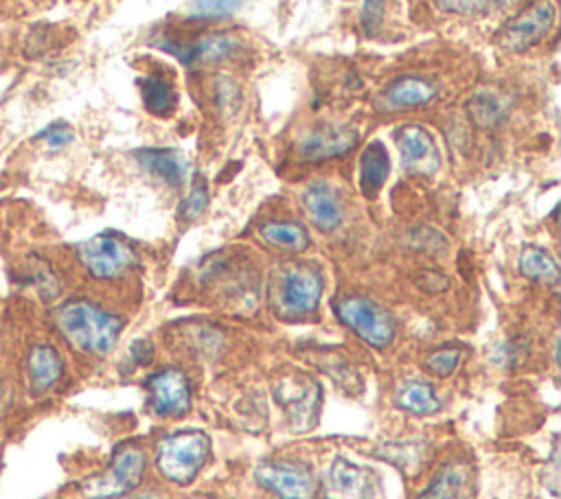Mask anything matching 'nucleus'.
Returning <instances> with one entry per match:
<instances>
[{
    "label": "nucleus",
    "instance_id": "obj_6",
    "mask_svg": "<svg viewBox=\"0 0 561 499\" xmlns=\"http://www.w3.org/2000/svg\"><path fill=\"white\" fill-rule=\"evenodd\" d=\"M77 257L86 272L99 281H114L136 263L134 250L114 235H97L77 248Z\"/></svg>",
    "mask_w": 561,
    "mask_h": 499
},
{
    "label": "nucleus",
    "instance_id": "obj_19",
    "mask_svg": "<svg viewBox=\"0 0 561 499\" xmlns=\"http://www.w3.org/2000/svg\"><path fill=\"white\" fill-rule=\"evenodd\" d=\"M395 405L399 410L415 416H430L441 410L439 394L426 379L404 381L395 394Z\"/></svg>",
    "mask_w": 561,
    "mask_h": 499
},
{
    "label": "nucleus",
    "instance_id": "obj_25",
    "mask_svg": "<svg viewBox=\"0 0 561 499\" xmlns=\"http://www.w3.org/2000/svg\"><path fill=\"white\" fill-rule=\"evenodd\" d=\"M141 95L145 101V108L156 116H169L176 108L178 95L174 86L163 77H147L141 81Z\"/></svg>",
    "mask_w": 561,
    "mask_h": 499
},
{
    "label": "nucleus",
    "instance_id": "obj_5",
    "mask_svg": "<svg viewBox=\"0 0 561 499\" xmlns=\"http://www.w3.org/2000/svg\"><path fill=\"white\" fill-rule=\"evenodd\" d=\"M338 320L373 348H386L395 340V320L382 305L366 296H347L336 305Z\"/></svg>",
    "mask_w": 561,
    "mask_h": 499
},
{
    "label": "nucleus",
    "instance_id": "obj_18",
    "mask_svg": "<svg viewBox=\"0 0 561 499\" xmlns=\"http://www.w3.org/2000/svg\"><path fill=\"white\" fill-rule=\"evenodd\" d=\"M136 162L147 173L167 182L169 187L180 189L187 182V162L176 149H141V152H136Z\"/></svg>",
    "mask_w": 561,
    "mask_h": 499
},
{
    "label": "nucleus",
    "instance_id": "obj_31",
    "mask_svg": "<svg viewBox=\"0 0 561 499\" xmlns=\"http://www.w3.org/2000/svg\"><path fill=\"white\" fill-rule=\"evenodd\" d=\"M384 20V0H364L362 9V29L366 36H375L382 29Z\"/></svg>",
    "mask_w": 561,
    "mask_h": 499
},
{
    "label": "nucleus",
    "instance_id": "obj_35",
    "mask_svg": "<svg viewBox=\"0 0 561 499\" xmlns=\"http://www.w3.org/2000/svg\"><path fill=\"white\" fill-rule=\"evenodd\" d=\"M117 499H160V497L150 493V495H139V497H125V495H123V497H117Z\"/></svg>",
    "mask_w": 561,
    "mask_h": 499
},
{
    "label": "nucleus",
    "instance_id": "obj_12",
    "mask_svg": "<svg viewBox=\"0 0 561 499\" xmlns=\"http://www.w3.org/2000/svg\"><path fill=\"white\" fill-rule=\"evenodd\" d=\"M160 49L171 53L185 66H202V64H217L224 60H231L235 53L242 51V44L233 36H209L198 42H171L160 40L156 42Z\"/></svg>",
    "mask_w": 561,
    "mask_h": 499
},
{
    "label": "nucleus",
    "instance_id": "obj_7",
    "mask_svg": "<svg viewBox=\"0 0 561 499\" xmlns=\"http://www.w3.org/2000/svg\"><path fill=\"white\" fill-rule=\"evenodd\" d=\"M555 16L557 11L551 0H535L500 31L502 49L511 53L529 51L531 46L540 44L548 36V31L555 25Z\"/></svg>",
    "mask_w": 561,
    "mask_h": 499
},
{
    "label": "nucleus",
    "instance_id": "obj_13",
    "mask_svg": "<svg viewBox=\"0 0 561 499\" xmlns=\"http://www.w3.org/2000/svg\"><path fill=\"white\" fill-rule=\"evenodd\" d=\"M327 499H371L373 473L347 458H336L329 464L325 478Z\"/></svg>",
    "mask_w": 561,
    "mask_h": 499
},
{
    "label": "nucleus",
    "instance_id": "obj_23",
    "mask_svg": "<svg viewBox=\"0 0 561 499\" xmlns=\"http://www.w3.org/2000/svg\"><path fill=\"white\" fill-rule=\"evenodd\" d=\"M259 232L263 241L283 252H305L309 248V232L296 222H266Z\"/></svg>",
    "mask_w": 561,
    "mask_h": 499
},
{
    "label": "nucleus",
    "instance_id": "obj_14",
    "mask_svg": "<svg viewBox=\"0 0 561 499\" xmlns=\"http://www.w3.org/2000/svg\"><path fill=\"white\" fill-rule=\"evenodd\" d=\"M277 401L285 408V414H288L290 423L296 427V432H305L314 423L318 386L305 377L288 379L279 386Z\"/></svg>",
    "mask_w": 561,
    "mask_h": 499
},
{
    "label": "nucleus",
    "instance_id": "obj_33",
    "mask_svg": "<svg viewBox=\"0 0 561 499\" xmlns=\"http://www.w3.org/2000/svg\"><path fill=\"white\" fill-rule=\"evenodd\" d=\"M419 285H421V289H426V292H432V294L434 292H443V289L448 287V278H445L439 272L428 270V272H423L419 276Z\"/></svg>",
    "mask_w": 561,
    "mask_h": 499
},
{
    "label": "nucleus",
    "instance_id": "obj_1",
    "mask_svg": "<svg viewBox=\"0 0 561 499\" xmlns=\"http://www.w3.org/2000/svg\"><path fill=\"white\" fill-rule=\"evenodd\" d=\"M55 327L75 351L106 357L117 348L123 320L90 300H71L55 311Z\"/></svg>",
    "mask_w": 561,
    "mask_h": 499
},
{
    "label": "nucleus",
    "instance_id": "obj_30",
    "mask_svg": "<svg viewBox=\"0 0 561 499\" xmlns=\"http://www.w3.org/2000/svg\"><path fill=\"white\" fill-rule=\"evenodd\" d=\"M206 206H209V191H206L204 184H198V187H193V191L187 195V200L182 202L180 215L182 219H187V222H193V219H198L206 211Z\"/></svg>",
    "mask_w": 561,
    "mask_h": 499
},
{
    "label": "nucleus",
    "instance_id": "obj_2",
    "mask_svg": "<svg viewBox=\"0 0 561 499\" xmlns=\"http://www.w3.org/2000/svg\"><path fill=\"white\" fill-rule=\"evenodd\" d=\"M211 456V436L204 429H178L156 445V467L171 484L189 486Z\"/></svg>",
    "mask_w": 561,
    "mask_h": 499
},
{
    "label": "nucleus",
    "instance_id": "obj_22",
    "mask_svg": "<svg viewBox=\"0 0 561 499\" xmlns=\"http://www.w3.org/2000/svg\"><path fill=\"white\" fill-rule=\"evenodd\" d=\"M509 114V101L494 90H480L469 101V116L472 121L483 127V130H491V127L500 125Z\"/></svg>",
    "mask_w": 561,
    "mask_h": 499
},
{
    "label": "nucleus",
    "instance_id": "obj_29",
    "mask_svg": "<svg viewBox=\"0 0 561 499\" xmlns=\"http://www.w3.org/2000/svg\"><path fill=\"white\" fill-rule=\"evenodd\" d=\"M423 447L419 443H397V445H386L382 458H388L391 462H395L399 469H410V467H419Z\"/></svg>",
    "mask_w": 561,
    "mask_h": 499
},
{
    "label": "nucleus",
    "instance_id": "obj_4",
    "mask_svg": "<svg viewBox=\"0 0 561 499\" xmlns=\"http://www.w3.org/2000/svg\"><path fill=\"white\" fill-rule=\"evenodd\" d=\"M323 278L312 265H285L272 285V307L281 318H303L318 309Z\"/></svg>",
    "mask_w": 561,
    "mask_h": 499
},
{
    "label": "nucleus",
    "instance_id": "obj_3",
    "mask_svg": "<svg viewBox=\"0 0 561 499\" xmlns=\"http://www.w3.org/2000/svg\"><path fill=\"white\" fill-rule=\"evenodd\" d=\"M147 469L145 451L134 445H123L114 451L110 464L101 473L77 484V497L82 499H117L132 493L143 482Z\"/></svg>",
    "mask_w": 561,
    "mask_h": 499
},
{
    "label": "nucleus",
    "instance_id": "obj_17",
    "mask_svg": "<svg viewBox=\"0 0 561 499\" xmlns=\"http://www.w3.org/2000/svg\"><path fill=\"white\" fill-rule=\"evenodd\" d=\"M64 377V362L57 348L51 344H36L27 357V379L29 388L36 394L49 392L60 384Z\"/></svg>",
    "mask_w": 561,
    "mask_h": 499
},
{
    "label": "nucleus",
    "instance_id": "obj_34",
    "mask_svg": "<svg viewBox=\"0 0 561 499\" xmlns=\"http://www.w3.org/2000/svg\"><path fill=\"white\" fill-rule=\"evenodd\" d=\"M130 355H132V359H134V364H136V366H147V364H152L154 348H152V344H150V342L139 340V342H134Z\"/></svg>",
    "mask_w": 561,
    "mask_h": 499
},
{
    "label": "nucleus",
    "instance_id": "obj_20",
    "mask_svg": "<svg viewBox=\"0 0 561 499\" xmlns=\"http://www.w3.org/2000/svg\"><path fill=\"white\" fill-rule=\"evenodd\" d=\"M388 173H391V158H388L386 147L380 141L369 143L360 158V187L364 195H375L380 191Z\"/></svg>",
    "mask_w": 561,
    "mask_h": 499
},
{
    "label": "nucleus",
    "instance_id": "obj_15",
    "mask_svg": "<svg viewBox=\"0 0 561 499\" xmlns=\"http://www.w3.org/2000/svg\"><path fill=\"white\" fill-rule=\"evenodd\" d=\"M305 213L320 232H334L342 226L345 219V208L338 193L329 187L327 182H316L303 195Z\"/></svg>",
    "mask_w": 561,
    "mask_h": 499
},
{
    "label": "nucleus",
    "instance_id": "obj_24",
    "mask_svg": "<svg viewBox=\"0 0 561 499\" xmlns=\"http://www.w3.org/2000/svg\"><path fill=\"white\" fill-rule=\"evenodd\" d=\"M467 486V469L459 462H450L434 475V480L419 499H461Z\"/></svg>",
    "mask_w": 561,
    "mask_h": 499
},
{
    "label": "nucleus",
    "instance_id": "obj_28",
    "mask_svg": "<svg viewBox=\"0 0 561 499\" xmlns=\"http://www.w3.org/2000/svg\"><path fill=\"white\" fill-rule=\"evenodd\" d=\"M459 366H461V351L454 346L439 348V351H434L428 357V370L432 375H437L441 379L452 377Z\"/></svg>",
    "mask_w": 561,
    "mask_h": 499
},
{
    "label": "nucleus",
    "instance_id": "obj_9",
    "mask_svg": "<svg viewBox=\"0 0 561 499\" xmlns=\"http://www.w3.org/2000/svg\"><path fill=\"white\" fill-rule=\"evenodd\" d=\"M152 410L165 419H178L191 410V384L178 368H163L147 379Z\"/></svg>",
    "mask_w": 561,
    "mask_h": 499
},
{
    "label": "nucleus",
    "instance_id": "obj_16",
    "mask_svg": "<svg viewBox=\"0 0 561 499\" xmlns=\"http://www.w3.org/2000/svg\"><path fill=\"white\" fill-rule=\"evenodd\" d=\"M439 88L428 79L421 77H399L391 86L384 90L380 97V108L386 112H402V110H415L437 97Z\"/></svg>",
    "mask_w": 561,
    "mask_h": 499
},
{
    "label": "nucleus",
    "instance_id": "obj_26",
    "mask_svg": "<svg viewBox=\"0 0 561 499\" xmlns=\"http://www.w3.org/2000/svg\"><path fill=\"white\" fill-rule=\"evenodd\" d=\"M246 0H196L191 9L193 18L202 20H222L237 14Z\"/></svg>",
    "mask_w": 561,
    "mask_h": 499
},
{
    "label": "nucleus",
    "instance_id": "obj_8",
    "mask_svg": "<svg viewBox=\"0 0 561 499\" xmlns=\"http://www.w3.org/2000/svg\"><path fill=\"white\" fill-rule=\"evenodd\" d=\"M255 480L279 499H314L318 489L312 469L299 462H263L255 471Z\"/></svg>",
    "mask_w": 561,
    "mask_h": 499
},
{
    "label": "nucleus",
    "instance_id": "obj_21",
    "mask_svg": "<svg viewBox=\"0 0 561 499\" xmlns=\"http://www.w3.org/2000/svg\"><path fill=\"white\" fill-rule=\"evenodd\" d=\"M518 270L524 278L540 285H557L561 276L553 254L540 246H526L522 250Z\"/></svg>",
    "mask_w": 561,
    "mask_h": 499
},
{
    "label": "nucleus",
    "instance_id": "obj_10",
    "mask_svg": "<svg viewBox=\"0 0 561 499\" xmlns=\"http://www.w3.org/2000/svg\"><path fill=\"white\" fill-rule=\"evenodd\" d=\"M358 145V134L347 125L323 123L303 136L299 143V156L307 162H320L349 154Z\"/></svg>",
    "mask_w": 561,
    "mask_h": 499
},
{
    "label": "nucleus",
    "instance_id": "obj_27",
    "mask_svg": "<svg viewBox=\"0 0 561 499\" xmlns=\"http://www.w3.org/2000/svg\"><path fill=\"white\" fill-rule=\"evenodd\" d=\"M502 0H434L445 14H456V16H480L487 11L496 9Z\"/></svg>",
    "mask_w": 561,
    "mask_h": 499
},
{
    "label": "nucleus",
    "instance_id": "obj_11",
    "mask_svg": "<svg viewBox=\"0 0 561 499\" xmlns=\"http://www.w3.org/2000/svg\"><path fill=\"white\" fill-rule=\"evenodd\" d=\"M397 147L402 152L404 167L417 176H432L441 167L439 147L432 134L421 125H406L397 132Z\"/></svg>",
    "mask_w": 561,
    "mask_h": 499
},
{
    "label": "nucleus",
    "instance_id": "obj_32",
    "mask_svg": "<svg viewBox=\"0 0 561 499\" xmlns=\"http://www.w3.org/2000/svg\"><path fill=\"white\" fill-rule=\"evenodd\" d=\"M73 136H75L73 130L66 123H53L38 138H42V141L47 143V147H51V149H62L73 143Z\"/></svg>",
    "mask_w": 561,
    "mask_h": 499
}]
</instances>
